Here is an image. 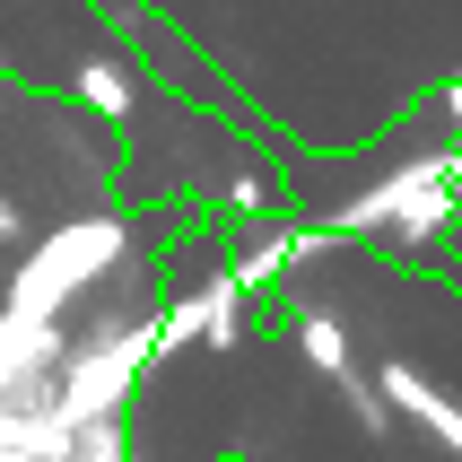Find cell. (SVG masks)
<instances>
[{"instance_id":"2","label":"cell","mask_w":462,"mask_h":462,"mask_svg":"<svg viewBox=\"0 0 462 462\" xmlns=\"http://www.w3.org/2000/svg\"><path fill=\"white\" fill-rule=\"evenodd\" d=\"M0 236H9V201H0Z\"/></svg>"},{"instance_id":"1","label":"cell","mask_w":462,"mask_h":462,"mask_svg":"<svg viewBox=\"0 0 462 462\" xmlns=\"http://www.w3.org/2000/svg\"><path fill=\"white\" fill-rule=\"evenodd\" d=\"M79 97L97 105V114H123V105H131V79H123V70H105V61H97V70L79 79Z\"/></svg>"}]
</instances>
